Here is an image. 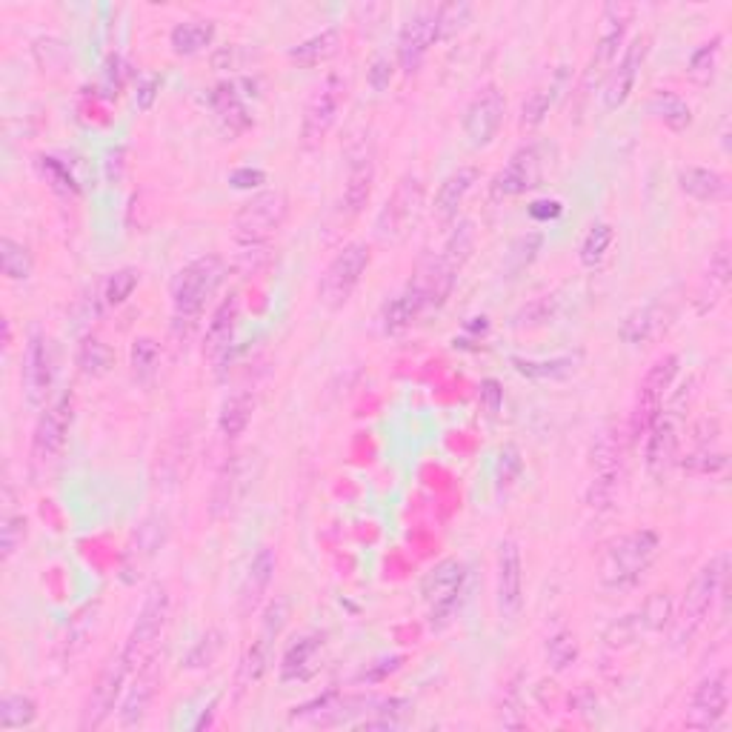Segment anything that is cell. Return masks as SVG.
I'll use <instances>...</instances> for the list:
<instances>
[{"label":"cell","mask_w":732,"mask_h":732,"mask_svg":"<svg viewBox=\"0 0 732 732\" xmlns=\"http://www.w3.org/2000/svg\"><path fill=\"white\" fill-rule=\"evenodd\" d=\"M727 572H730V555L718 553L716 558H709L698 572H695L693 584L686 586L684 598L678 613H672V644L678 649L690 647L695 635L702 632L707 623L709 613L716 607V601L724 595L727 590Z\"/></svg>","instance_id":"6da1fadb"},{"label":"cell","mask_w":732,"mask_h":732,"mask_svg":"<svg viewBox=\"0 0 732 732\" xmlns=\"http://www.w3.org/2000/svg\"><path fill=\"white\" fill-rule=\"evenodd\" d=\"M224 278L226 261L220 255H201L195 261H189L184 269H178L169 287L172 310H175V332L184 329V336H187L189 329L195 327L203 306L218 292Z\"/></svg>","instance_id":"7a4b0ae2"},{"label":"cell","mask_w":732,"mask_h":732,"mask_svg":"<svg viewBox=\"0 0 732 732\" xmlns=\"http://www.w3.org/2000/svg\"><path fill=\"white\" fill-rule=\"evenodd\" d=\"M661 550V538L653 530H635L616 538L601 558V584L607 590H630L644 578Z\"/></svg>","instance_id":"3957f363"},{"label":"cell","mask_w":732,"mask_h":732,"mask_svg":"<svg viewBox=\"0 0 732 732\" xmlns=\"http://www.w3.org/2000/svg\"><path fill=\"white\" fill-rule=\"evenodd\" d=\"M289 212V203L283 192L269 189V192H257L255 198L243 203L241 212L235 215V238L243 250H257L266 247V241L273 238L283 226Z\"/></svg>","instance_id":"277c9868"},{"label":"cell","mask_w":732,"mask_h":732,"mask_svg":"<svg viewBox=\"0 0 732 732\" xmlns=\"http://www.w3.org/2000/svg\"><path fill=\"white\" fill-rule=\"evenodd\" d=\"M623 476V446L616 429H604L592 446V481L586 487V507L595 513L613 507Z\"/></svg>","instance_id":"5b68a950"},{"label":"cell","mask_w":732,"mask_h":732,"mask_svg":"<svg viewBox=\"0 0 732 732\" xmlns=\"http://www.w3.org/2000/svg\"><path fill=\"white\" fill-rule=\"evenodd\" d=\"M369 247L364 241H352L346 243L341 252H338L332 261H329L327 273L320 275L318 283V298L320 304L327 306V310H341L346 301L352 298V292L358 289L361 278L369 269Z\"/></svg>","instance_id":"8992f818"},{"label":"cell","mask_w":732,"mask_h":732,"mask_svg":"<svg viewBox=\"0 0 732 732\" xmlns=\"http://www.w3.org/2000/svg\"><path fill=\"white\" fill-rule=\"evenodd\" d=\"M72 418H75V397L72 392L58 395L38 418L35 436H31V467L35 472H47L61 458L66 438H70Z\"/></svg>","instance_id":"52a82bcc"},{"label":"cell","mask_w":732,"mask_h":732,"mask_svg":"<svg viewBox=\"0 0 732 732\" xmlns=\"http://www.w3.org/2000/svg\"><path fill=\"white\" fill-rule=\"evenodd\" d=\"M678 369H681V358H678V355H664V358H658L647 369L644 381L639 383L635 409H632L630 429L635 438L647 436V429L653 427L655 418L661 415L664 401H667L672 383H676L678 378Z\"/></svg>","instance_id":"ba28073f"},{"label":"cell","mask_w":732,"mask_h":732,"mask_svg":"<svg viewBox=\"0 0 732 732\" xmlns=\"http://www.w3.org/2000/svg\"><path fill=\"white\" fill-rule=\"evenodd\" d=\"M132 670H135L132 658H129L124 649L117 655H112L110 661H106V667L101 670V676H98V681H94L92 693L86 698L84 716H80V730H101V727L110 721L112 712H115L117 698L124 693L126 678H129Z\"/></svg>","instance_id":"9c48e42d"},{"label":"cell","mask_w":732,"mask_h":732,"mask_svg":"<svg viewBox=\"0 0 732 732\" xmlns=\"http://www.w3.org/2000/svg\"><path fill=\"white\" fill-rule=\"evenodd\" d=\"M172 613V598L169 590L164 584H155L147 592L143 598V607L138 613V621H135L132 632H129V641H126L124 653L132 658V664H147L152 658V649L161 641L166 630V621H169Z\"/></svg>","instance_id":"30bf717a"},{"label":"cell","mask_w":732,"mask_h":732,"mask_svg":"<svg viewBox=\"0 0 732 732\" xmlns=\"http://www.w3.org/2000/svg\"><path fill=\"white\" fill-rule=\"evenodd\" d=\"M343 101H346V80L332 72L318 86V92L312 94L310 103H306L304 121H301V147L318 149L320 143L327 141V135L336 126Z\"/></svg>","instance_id":"8fae6325"},{"label":"cell","mask_w":732,"mask_h":732,"mask_svg":"<svg viewBox=\"0 0 732 732\" xmlns=\"http://www.w3.org/2000/svg\"><path fill=\"white\" fill-rule=\"evenodd\" d=\"M424 206V187L418 178H404L395 187L392 198L387 201L381 212H378V220H375V235L387 243L404 241L406 235L413 232L418 218H421Z\"/></svg>","instance_id":"7c38bea8"},{"label":"cell","mask_w":732,"mask_h":732,"mask_svg":"<svg viewBox=\"0 0 732 732\" xmlns=\"http://www.w3.org/2000/svg\"><path fill=\"white\" fill-rule=\"evenodd\" d=\"M464 586H467V567L458 558H446L424 576L421 595L432 607V627H441V621H450L455 616Z\"/></svg>","instance_id":"4fadbf2b"},{"label":"cell","mask_w":732,"mask_h":732,"mask_svg":"<svg viewBox=\"0 0 732 732\" xmlns=\"http://www.w3.org/2000/svg\"><path fill=\"white\" fill-rule=\"evenodd\" d=\"M546 172V147L544 143H527L509 157V164L492 180L495 198H518L541 187Z\"/></svg>","instance_id":"5bb4252c"},{"label":"cell","mask_w":732,"mask_h":732,"mask_svg":"<svg viewBox=\"0 0 732 732\" xmlns=\"http://www.w3.org/2000/svg\"><path fill=\"white\" fill-rule=\"evenodd\" d=\"M507 115V101L495 84H487L481 92L469 101L467 112H464V138L472 149H487L501 132Z\"/></svg>","instance_id":"9a60e30c"},{"label":"cell","mask_w":732,"mask_h":732,"mask_svg":"<svg viewBox=\"0 0 732 732\" xmlns=\"http://www.w3.org/2000/svg\"><path fill=\"white\" fill-rule=\"evenodd\" d=\"M730 707V670H712L695 686L690 709H686V727L693 730H716Z\"/></svg>","instance_id":"2e32d148"},{"label":"cell","mask_w":732,"mask_h":732,"mask_svg":"<svg viewBox=\"0 0 732 732\" xmlns=\"http://www.w3.org/2000/svg\"><path fill=\"white\" fill-rule=\"evenodd\" d=\"M632 17V7L627 3H609L601 12V31H598V43H595V55L590 61V70H586V84H595L604 75H609L613 70V63H616L618 47L627 38V26H630Z\"/></svg>","instance_id":"e0dca14e"},{"label":"cell","mask_w":732,"mask_h":732,"mask_svg":"<svg viewBox=\"0 0 732 732\" xmlns=\"http://www.w3.org/2000/svg\"><path fill=\"white\" fill-rule=\"evenodd\" d=\"M649 55V35H639V38L630 40V47L623 49L621 61L618 66H613L607 75V84H604V110L616 112L621 110L623 103L630 101L632 89H635V80H639L644 63Z\"/></svg>","instance_id":"ac0fdd59"},{"label":"cell","mask_w":732,"mask_h":732,"mask_svg":"<svg viewBox=\"0 0 732 732\" xmlns=\"http://www.w3.org/2000/svg\"><path fill=\"white\" fill-rule=\"evenodd\" d=\"M55 381V355L52 346L40 332H31L29 343L24 352V369H21V383H24V395L31 406H47V397L52 392Z\"/></svg>","instance_id":"d6986e66"},{"label":"cell","mask_w":732,"mask_h":732,"mask_svg":"<svg viewBox=\"0 0 732 732\" xmlns=\"http://www.w3.org/2000/svg\"><path fill=\"white\" fill-rule=\"evenodd\" d=\"M495 601L504 621H515L523 609V564L515 541H501L495 567Z\"/></svg>","instance_id":"ffe728a7"},{"label":"cell","mask_w":732,"mask_h":732,"mask_svg":"<svg viewBox=\"0 0 732 732\" xmlns=\"http://www.w3.org/2000/svg\"><path fill=\"white\" fill-rule=\"evenodd\" d=\"M436 15L438 7H418L413 12V17L404 24V29H401V38H397V63H401V70L406 75H415V72L421 70L429 47L438 43Z\"/></svg>","instance_id":"44dd1931"},{"label":"cell","mask_w":732,"mask_h":732,"mask_svg":"<svg viewBox=\"0 0 732 732\" xmlns=\"http://www.w3.org/2000/svg\"><path fill=\"white\" fill-rule=\"evenodd\" d=\"M647 444H644V467H647L649 478L661 481L670 472L672 460L678 455V441H681V424L672 418L667 409L655 418L653 427L647 429Z\"/></svg>","instance_id":"7402d4cb"},{"label":"cell","mask_w":732,"mask_h":732,"mask_svg":"<svg viewBox=\"0 0 732 732\" xmlns=\"http://www.w3.org/2000/svg\"><path fill=\"white\" fill-rule=\"evenodd\" d=\"M287 616V601H275L273 607L266 609L264 630H261L257 641L250 647V653H247V661H243V681H250V684L261 681V676L269 667V658H273V641L281 635Z\"/></svg>","instance_id":"603a6c76"},{"label":"cell","mask_w":732,"mask_h":732,"mask_svg":"<svg viewBox=\"0 0 732 732\" xmlns=\"http://www.w3.org/2000/svg\"><path fill=\"white\" fill-rule=\"evenodd\" d=\"M375 187V157L373 149H361L355 152L350 161V172H346V180H343V210L346 215H361L364 206L373 198Z\"/></svg>","instance_id":"cb8c5ba5"},{"label":"cell","mask_w":732,"mask_h":732,"mask_svg":"<svg viewBox=\"0 0 732 732\" xmlns=\"http://www.w3.org/2000/svg\"><path fill=\"white\" fill-rule=\"evenodd\" d=\"M672 318L670 304H664V301H649V304L639 306L635 312H630L621 324V338L630 346H641V343L653 341L667 329Z\"/></svg>","instance_id":"d4e9b609"},{"label":"cell","mask_w":732,"mask_h":732,"mask_svg":"<svg viewBox=\"0 0 732 732\" xmlns=\"http://www.w3.org/2000/svg\"><path fill=\"white\" fill-rule=\"evenodd\" d=\"M275 576V550L273 546H261L255 553V558L247 567V576H243L241 584V613L243 616H252L261 601H264L266 590L273 584Z\"/></svg>","instance_id":"484cf974"},{"label":"cell","mask_w":732,"mask_h":732,"mask_svg":"<svg viewBox=\"0 0 732 732\" xmlns=\"http://www.w3.org/2000/svg\"><path fill=\"white\" fill-rule=\"evenodd\" d=\"M235 329H238V295H229L220 301L218 310L212 312L210 327H206V341H203V352L215 361L226 358L229 350H232Z\"/></svg>","instance_id":"4316f807"},{"label":"cell","mask_w":732,"mask_h":732,"mask_svg":"<svg viewBox=\"0 0 732 732\" xmlns=\"http://www.w3.org/2000/svg\"><path fill=\"white\" fill-rule=\"evenodd\" d=\"M678 189L702 203H721L730 198V180L721 172L704 166H686L678 172Z\"/></svg>","instance_id":"83f0119b"},{"label":"cell","mask_w":732,"mask_h":732,"mask_svg":"<svg viewBox=\"0 0 732 732\" xmlns=\"http://www.w3.org/2000/svg\"><path fill=\"white\" fill-rule=\"evenodd\" d=\"M155 690H157V670H155V661L149 658L141 670H138V678H135L132 690L126 693L124 704H121V724L124 727L141 724L149 712V704H152V698H155Z\"/></svg>","instance_id":"f1b7e54d"},{"label":"cell","mask_w":732,"mask_h":732,"mask_svg":"<svg viewBox=\"0 0 732 732\" xmlns=\"http://www.w3.org/2000/svg\"><path fill=\"white\" fill-rule=\"evenodd\" d=\"M481 172L476 166H458V169L446 175V180L441 184L436 195V215L441 220H452L458 215L460 203L467 201V195L476 189Z\"/></svg>","instance_id":"f546056e"},{"label":"cell","mask_w":732,"mask_h":732,"mask_svg":"<svg viewBox=\"0 0 732 732\" xmlns=\"http://www.w3.org/2000/svg\"><path fill=\"white\" fill-rule=\"evenodd\" d=\"M584 361V352H567V355H555V358H513V369L530 381H564L569 375L578 373V366Z\"/></svg>","instance_id":"4dcf8cb0"},{"label":"cell","mask_w":732,"mask_h":732,"mask_svg":"<svg viewBox=\"0 0 732 732\" xmlns=\"http://www.w3.org/2000/svg\"><path fill=\"white\" fill-rule=\"evenodd\" d=\"M730 287V243H718V250L709 255V269L704 275V287L698 292V312L716 310L718 301L727 295Z\"/></svg>","instance_id":"1f68e13d"},{"label":"cell","mask_w":732,"mask_h":732,"mask_svg":"<svg viewBox=\"0 0 732 732\" xmlns=\"http://www.w3.org/2000/svg\"><path fill=\"white\" fill-rule=\"evenodd\" d=\"M427 310V301L415 287H409L406 292H401L397 298H392L390 304L383 306V332L387 336H395L401 329H406L413 320L421 318V312Z\"/></svg>","instance_id":"d6a6232c"},{"label":"cell","mask_w":732,"mask_h":732,"mask_svg":"<svg viewBox=\"0 0 732 732\" xmlns=\"http://www.w3.org/2000/svg\"><path fill=\"white\" fill-rule=\"evenodd\" d=\"M241 483H243V460L241 458L226 460L218 481H215V490H212V515H215V518H224V515L232 513L235 501L241 495Z\"/></svg>","instance_id":"836d02e7"},{"label":"cell","mask_w":732,"mask_h":732,"mask_svg":"<svg viewBox=\"0 0 732 732\" xmlns=\"http://www.w3.org/2000/svg\"><path fill=\"white\" fill-rule=\"evenodd\" d=\"M649 115L655 121H661L664 126H670L672 132H684L686 126L693 124V110L690 103L681 98V94L670 92V89H661V92L653 94L649 101Z\"/></svg>","instance_id":"e575fe53"},{"label":"cell","mask_w":732,"mask_h":732,"mask_svg":"<svg viewBox=\"0 0 732 732\" xmlns=\"http://www.w3.org/2000/svg\"><path fill=\"white\" fill-rule=\"evenodd\" d=\"M252 413H255V397L250 392H235L224 401L218 415V429L224 438L243 436V429L250 427Z\"/></svg>","instance_id":"d590c367"},{"label":"cell","mask_w":732,"mask_h":732,"mask_svg":"<svg viewBox=\"0 0 732 732\" xmlns=\"http://www.w3.org/2000/svg\"><path fill=\"white\" fill-rule=\"evenodd\" d=\"M212 38H215V24H210V21H187V24H178L172 29L169 43L175 55L189 58L210 47Z\"/></svg>","instance_id":"8d00e7d4"},{"label":"cell","mask_w":732,"mask_h":732,"mask_svg":"<svg viewBox=\"0 0 732 732\" xmlns=\"http://www.w3.org/2000/svg\"><path fill=\"white\" fill-rule=\"evenodd\" d=\"M320 644H324L320 635H304V639H298L295 644L283 653V661H281L283 681H301V678L310 676L312 661H315Z\"/></svg>","instance_id":"74e56055"},{"label":"cell","mask_w":732,"mask_h":732,"mask_svg":"<svg viewBox=\"0 0 732 732\" xmlns=\"http://www.w3.org/2000/svg\"><path fill=\"white\" fill-rule=\"evenodd\" d=\"M78 369L86 378H103L115 366V352H112L110 343H103L101 338H84L78 346Z\"/></svg>","instance_id":"f35d334b"},{"label":"cell","mask_w":732,"mask_h":732,"mask_svg":"<svg viewBox=\"0 0 732 732\" xmlns=\"http://www.w3.org/2000/svg\"><path fill=\"white\" fill-rule=\"evenodd\" d=\"M338 52V29H324L320 35H312L310 40L298 43V47L289 49V58L301 66H318L327 58H332Z\"/></svg>","instance_id":"ab89813d"},{"label":"cell","mask_w":732,"mask_h":732,"mask_svg":"<svg viewBox=\"0 0 732 732\" xmlns=\"http://www.w3.org/2000/svg\"><path fill=\"white\" fill-rule=\"evenodd\" d=\"M721 43H724V38L716 35L709 43L695 49L690 63H686V75H690L693 84H698V86L712 84V78H716V72H718V58H721Z\"/></svg>","instance_id":"60d3db41"},{"label":"cell","mask_w":732,"mask_h":732,"mask_svg":"<svg viewBox=\"0 0 732 732\" xmlns=\"http://www.w3.org/2000/svg\"><path fill=\"white\" fill-rule=\"evenodd\" d=\"M0 269H3L9 281H26L31 269H35L29 247L12 241V238H3L0 241Z\"/></svg>","instance_id":"b9f144b4"},{"label":"cell","mask_w":732,"mask_h":732,"mask_svg":"<svg viewBox=\"0 0 732 732\" xmlns=\"http://www.w3.org/2000/svg\"><path fill=\"white\" fill-rule=\"evenodd\" d=\"M472 247H476V226L469 224V220H464V224H458L452 229V235L444 243V250L438 252V255L444 257L452 269H458L460 273L464 264L469 261V255H472Z\"/></svg>","instance_id":"7bdbcfd3"},{"label":"cell","mask_w":732,"mask_h":732,"mask_svg":"<svg viewBox=\"0 0 732 732\" xmlns=\"http://www.w3.org/2000/svg\"><path fill=\"white\" fill-rule=\"evenodd\" d=\"M38 718V707L29 695H3L0 702V727L3 730H24V727L35 724Z\"/></svg>","instance_id":"ee69618b"},{"label":"cell","mask_w":732,"mask_h":732,"mask_svg":"<svg viewBox=\"0 0 732 732\" xmlns=\"http://www.w3.org/2000/svg\"><path fill=\"white\" fill-rule=\"evenodd\" d=\"M609 247H613V226H609V224H592L590 232H586L584 241H581L578 257H581V264H584L586 269H595V266L604 264V257H607Z\"/></svg>","instance_id":"f6af8a7d"},{"label":"cell","mask_w":732,"mask_h":732,"mask_svg":"<svg viewBox=\"0 0 732 732\" xmlns=\"http://www.w3.org/2000/svg\"><path fill=\"white\" fill-rule=\"evenodd\" d=\"M469 17H472V7H469V3H444V7H438L436 15L438 40L455 38V35L469 24Z\"/></svg>","instance_id":"bcb514c9"},{"label":"cell","mask_w":732,"mask_h":732,"mask_svg":"<svg viewBox=\"0 0 732 732\" xmlns=\"http://www.w3.org/2000/svg\"><path fill=\"white\" fill-rule=\"evenodd\" d=\"M141 283V273L132 269V266H126V269H117V273L110 275V281L103 287V298H106V304L110 306H121L126 304L129 298H132L135 287Z\"/></svg>","instance_id":"7dc6e473"},{"label":"cell","mask_w":732,"mask_h":732,"mask_svg":"<svg viewBox=\"0 0 732 732\" xmlns=\"http://www.w3.org/2000/svg\"><path fill=\"white\" fill-rule=\"evenodd\" d=\"M523 469V458L521 450L515 444H507L504 450L498 452V458H495V490H509L518 476H521Z\"/></svg>","instance_id":"c3c4849f"},{"label":"cell","mask_w":732,"mask_h":732,"mask_svg":"<svg viewBox=\"0 0 732 732\" xmlns=\"http://www.w3.org/2000/svg\"><path fill=\"white\" fill-rule=\"evenodd\" d=\"M578 658V644L569 632H555L553 639L546 641V661L555 672L569 670Z\"/></svg>","instance_id":"681fc988"},{"label":"cell","mask_w":732,"mask_h":732,"mask_svg":"<svg viewBox=\"0 0 732 732\" xmlns=\"http://www.w3.org/2000/svg\"><path fill=\"white\" fill-rule=\"evenodd\" d=\"M157 364H161V350L152 338H138L132 346V373L138 381L147 383L155 375Z\"/></svg>","instance_id":"f907efd6"},{"label":"cell","mask_w":732,"mask_h":732,"mask_svg":"<svg viewBox=\"0 0 732 732\" xmlns=\"http://www.w3.org/2000/svg\"><path fill=\"white\" fill-rule=\"evenodd\" d=\"M555 101V89H535L527 94V101L521 106V126L523 129H535L538 124H544V117L550 115V106Z\"/></svg>","instance_id":"816d5d0a"},{"label":"cell","mask_w":732,"mask_h":732,"mask_svg":"<svg viewBox=\"0 0 732 732\" xmlns=\"http://www.w3.org/2000/svg\"><path fill=\"white\" fill-rule=\"evenodd\" d=\"M670 621H672V598L667 592H655L653 598L644 604V609H641V623H644L649 632H658Z\"/></svg>","instance_id":"f5cc1de1"},{"label":"cell","mask_w":732,"mask_h":732,"mask_svg":"<svg viewBox=\"0 0 732 732\" xmlns=\"http://www.w3.org/2000/svg\"><path fill=\"white\" fill-rule=\"evenodd\" d=\"M40 172H43V178L52 184V189H58L61 195H75L78 192V184H75V178H72L70 166H63L61 161H55V157H40L38 161Z\"/></svg>","instance_id":"db71d44e"},{"label":"cell","mask_w":732,"mask_h":732,"mask_svg":"<svg viewBox=\"0 0 732 732\" xmlns=\"http://www.w3.org/2000/svg\"><path fill=\"white\" fill-rule=\"evenodd\" d=\"M26 538V518L24 515L7 513L3 515V558H12V555L24 546Z\"/></svg>","instance_id":"11a10c76"},{"label":"cell","mask_w":732,"mask_h":732,"mask_svg":"<svg viewBox=\"0 0 732 732\" xmlns=\"http://www.w3.org/2000/svg\"><path fill=\"white\" fill-rule=\"evenodd\" d=\"M218 649H220V632H210V635H203V639L198 641V647L189 653L187 667H189V670H198V667H210V664L215 661Z\"/></svg>","instance_id":"9f6ffc18"},{"label":"cell","mask_w":732,"mask_h":732,"mask_svg":"<svg viewBox=\"0 0 732 732\" xmlns=\"http://www.w3.org/2000/svg\"><path fill=\"white\" fill-rule=\"evenodd\" d=\"M481 406L490 415H498L501 406H504V390H501V383L495 378H487L481 383Z\"/></svg>","instance_id":"6f0895ef"},{"label":"cell","mask_w":732,"mask_h":732,"mask_svg":"<svg viewBox=\"0 0 732 732\" xmlns=\"http://www.w3.org/2000/svg\"><path fill=\"white\" fill-rule=\"evenodd\" d=\"M392 63L387 58H375L373 66H369V86H373L375 92H383L387 86L392 84Z\"/></svg>","instance_id":"680465c9"},{"label":"cell","mask_w":732,"mask_h":732,"mask_svg":"<svg viewBox=\"0 0 732 732\" xmlns=\"http://www.w3.org/2000/svg\"><path fill=\"white\" fill-rule=\"evenodd\" d=\"M229 184H232L235 189H257L261 184H266V175L261 169H235L232 175H229Z\"/></svg>","instance_id":"91938a15"},{"label":"cell","mask_w":732,"mask_h":732,"mask_svg":"<svg viewBox=\"0 0 732 732\" xmlns=\"http://www.w3.org/2000/svg\"><path fill=\"white\" fill-rule=\"evenodd\" d=\"M157 89H161V78H147L141 86H138V94H135V106L141 112L152 110V103L157 98Z\"/></svg>","instance_id":"94428289"},{"label":"cell","mask_w":732,"mask_h":732,"mask_svg":"<svg viewBox=\"0 0 732 732\" xmlns=\"http://www.w3.org/2000/svg\"><path fill=\"white\" fill-rule=\"evenodd\" d=\"M530 215L535 220H553L561 215V203L558 201H538L530 206Z\"/></svg>","instance_id":"6125c7cd"}]
</instances>
